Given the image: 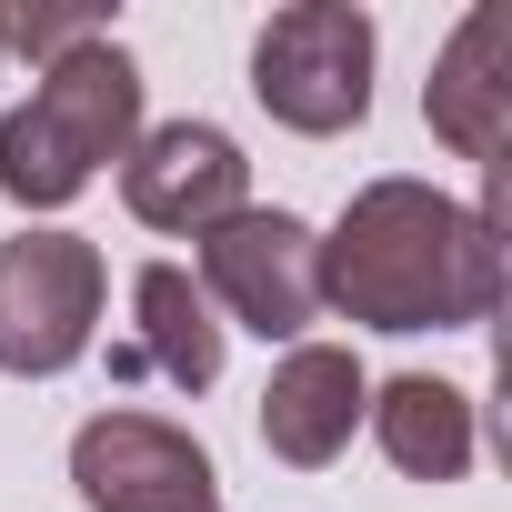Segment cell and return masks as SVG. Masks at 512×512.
Segmentation results:
<instances>
[{
    "label": "cell",
    "mask_w": 512,
    "mask_h": 512,
    "mask_svg": "<svg viewBox=\"0 0 512 512\" xmlns=\"http://www.w3.org/2000/svg\"><path fill=\"white\" fill-rule=\"evenodd\" d=\"M362 422L382 432L392 472H412V482H462V472H472V392H462V382L402 372V382H382V392L362 402Z\"/></svg>",
    "instance_id": "8fae6325"
},
{
    "label": "cell",
    "mask_w": 512,
    "mask_h": 512,
    "mask_svg": "<svg viewBox=\"0 0 512 512\" xmlns=\"http://www.w3.org/2000/svg\"><path fill=\"white\" fill-rule=\"evenodd\" d=\"M141 141V61L101 31L61 61H41L31 101L0 111V201L21 211H61L101 181V161H121Z\"/></svg>",
    "instance_id": "7a4b0ae2"
},
{
    "label": "cell",
    "mask_w": 512,
    "mask_h": 512,
    "mask_svg": "<svg viewBox=\"0 0 512 512\" xmlns=\"http://www.w3.org/2000/svg\"><path fill=\"white\" fill-rule=\"evenodd\" d=\"M101 292H111V262L81 231L0 241V372H11V382L71 372L91 352V332H101Z\"/></svg>",
    "instance_id": "277c9868"
},
{
    "label": "cell",
    "mask_w": 512,
    "mask_h": 512,
    "mask_svg": "<svg viewBox=\"0 0 512 512\" xmlns=\"http://www.w3.org/2000/svg\"><path fill=\"white\" fill-rule=\"evenodd\" d=\"M71 482L91 512H221L211 452L161 412H91L71 432Z\"/></svg>",
    "instance_id": "8992f818"
},
{
    "label": "cell",
    "mask_w": 512,
    "mask_h": 512,
    "mask_svg": "<svg viewBox=\"0 0 512 512\" xmlns=\"http://www.w3.org/2000/svg\"><path fill=\"white\" fill-rule=\"evenodd\" d=\"M502 302V221L442 201L432 181H362L322 231V312L362 332H472Z\"/></svg>",
    "instance_id": "6da1fadb"
},
{
    "label": "cell",
    "mask_w": 512,
    "mask_h": 512,
    "mask_svg": "<svg viewBox=\"0 0 512 512\" xmlns=\"http://www.w3.org/2000/svg\"><path fill=\"white\" fill-rule=\"evenodd\" d=\"M131 312H141V332L111 352L121 382H131V372H161L171 392H211V382H221V322H211V302H201V282H191L181 262H141Z\"/></svg>",
    "instance_id": "30bf717a"
},
{
    "label": "cell",
    "mask_w": 512,
    "mask_h": 512,
    "mask_svg": "<svg viewBox=\"0 0 512 512\" xmlns=\"http://www.w3.org/2000/svg\"><path fill=\"white\" fill-rule=\"evenodd\" d=\"M362 402H372V382H362V362H352L342 342H292L282 372H272V392H262V442H272V462H292V472L342 462Z\"/></svg>",
    "instance_id": "ba28073f"
},
{
    "label": "cell",
    "mask_w": 512,
    "mask_h": 512,
    "mask_svg": "<svg viewBox=\"0 0 512 512\" xmlns=\"http://www.w3.org/2000/svg\"><path fill=\"white\" fill-rule=\"evenodd\" d=\"M201 302L262 342H302L322 322V231L292 211H231L221 231H201Z\"/></svg>",
    "instance_id": "5b68a950"
},
{
    "label": "cell",
    "mask_w": 512,
    "mask_h": 512,
    "mask_svg": "<svg viewBox=\"0 0 512 512\" xmlns=\"http://www.w3.org/2000/svg\"><path fill=\"white\" fill-rule=\"evenodd\" d=\"M422 121H432L462 161L502 171V141H512V71H502V11H492V0H482V11H462V31L442 41V61H432V81H422Z\"/></svg>",
    "instance_id": "9c48e42d"
},
{
    "label": "cell",
    "mask_w": 512,
    "mask_h": 512,
    "mask_svg": "<svg viewBox=\"0 0 512 512\" xmlns=\"http://www.w3.org/2000/svg\"><path fill=\"white\" fill-rule=\"evenodd\" d=\"M251 91H262V111L282 131H352L372 111V21L352 11V0H292V11L262 21V41H251Z\"/></svg>",
    "instance_id": "3957f363"
},
{
    "label": "cell",
    "mask_w": 512,
    "mask_h": 512,
    "mask_svg": "<svg viewBox=\"0 0 512 512\" xmlns=\"http://www.w3.org/2000/svg\"><path fill=\"white\" fill-rule=\"evenodd\" d=\"M121 201H131L141 231L201 241L231 211H251V161H241V141L221 121H161V131H141L121 151Z\"/></svg>",
    "instance_id": "52a82bcc"
}]
</instances>
